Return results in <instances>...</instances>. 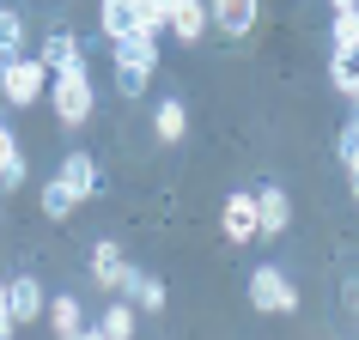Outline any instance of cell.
<instances>
[{"instance_id":"d6986e66","label":"cell","mask_w":359,"mask_h":340,"mask_svg":"<svg viewBox=\"0 0 359 340\" xmlns=\"http://www.w3.org/2000/svg\"><path fill=\"white\" fill-rule=\"evenodd\" d=\"M335 152H341V170H347V189H353V201H359V115L347 122V128H341Z\"/></svg>"},{"instance_id":"52a82bcc","label":"cell","mask_w":359,"mask_h":340,"mask_svg":"<svg viewBox=\"0 0 359 340\" xmlns=\"http://www.w3.org/2000/svg\"><path fill=\"white\" fill-rule=\"evenodd\" d=\"M256 13H262V0H208L213 31H226V37H250L256 31Z\"/></svg>"},{"instance_id":"8fae6325","label":"cell","mask_w":359,"mask_h":340,"mask_svg":"<svg viewBox=\"0 0 359 340\" xmlns=\"http://www.w3.org/2000/svg\"><path fill=\"white\" fill-rule=\"evenodd\" d=\"M61 183H74V194L79 201H92L97 189H104V176H97V164H92V152H67L61 158V170H55Z\"/></svg>"},{"instance_id":"3957f363","label":"cell","mask_w":359,"mask_h":340,"mask_svg":"<svg viewBox=\"0 0 359 340\" xmlns=\"http://www.w3.org/2000/svg\"><path fill=\"white\" fill-rule=\"evenodd\" d=\"M250 304H256L262 316H292V310H299V285L286 280L274 262H262V267H250Z\"/></svg>"},{"instance_id":"9c48e42d","label":"cell","mask_w":359,"mask_h":340,"mask_svg":"<svg viewBox=\"0 0 359 340\" xmlns=\"http://www.w3.org/2000/svg\"><path fill=\"white\" fill-rule=\"evenodd\" d=\"M122 280H128V255H122V243H92V285H104V292H122Z\"/></svg>"},{"instance_id":"44dd1931","label":"cell","mask_w":359,"mask_h":340,"mask_svg":"<svg viewBox=\"0 0 359 340\" xmlns=\"http://www.w3.org/2000/svg\"><path fill=\"white\" fill-rule=\"evenodd\" d=\"M74 207H79L74 183H61V176H49V183H43V213H49V219H67Z\"/></svg>"},{"instance_id":"e0dca14e","label":"cell","mask_w":359,"mask_h":340,"mask_svg":"<svg viewBox=\"0 0 359 340\" xmlns=\"http://www.w3.org/2000/svg\"><path fill=\"white\" fill-rule=\"evenodd\" d=\"M25 183V152H19V134L0 128V189H19Z\"/></svg>"},{"instance_id":"ba28073f","label":"cell","mask_w":359,"mask_h":340,"mask_svg":"<svg viewBox=\"0 0 359 340\" xmlns=\"http://www.w3.org/2000/svg\"><path fill=\"white\" fill-rule=\"evenodd\" d=\"M256 219H262V237H280V231L292 225V201H286L280 183H262V189H256Z\"/></svg>"},{"instance_id":"6da1fadb","label":"cell","mask_w":359,"mask_h":340,"mask_svg":"<svg viewBox=\"0 0 359 340\" xmlns=\"http://www.w3.org/2000/svg\"><path fill=\"white\" fill-rule=\"evenodd\" d=\"M49 104H55V115L67 122V128H86L97 110V85L92 73H86V61L79 67H61V73H49Z\"/></svg>"},{"instance_id":"277c9868","label":"cell","mask_w":359,"mask_h":340,"mask_svg":"<svg viewBox=\"0 0 359 340\" xmlns=\"http://www.w3.org/2000/svg\"><path fill=\"white\" fill-rule=\"evenodd\" d=\"M0 92H6V104H37L43 92H49V67H43V55H19V61H0Z\"/></svg>"},{"instance_id":"603a6c76","label":"cell","mask_w":359,"mask_h":340,"mask_svg":"<svg viewBox=\"0 0 359 340\" xmlns=\"http://www.w3.org/2000/svg\"><path fill=\"white\" fill-rule=\"evenodd\" d=\"M347 43H359V6H341L329 24V49H347Z\"/></svg>"},{"instance_id":"9a60e30c","label":"cell","mask_w":359,"mask_h":340,"mask_svg":"<svg viewBox=\"0 0 359 340\" xmlns=\"http://www.w3.org/2000/svg\"><path fill=\"white\" fill-rule=\"evenodd\" d=\"M329 79H335V92L359 97V43H347V49H329Z\"/></svg>"},{"instance_id":"4316f807","label":"cell","mask_w":359,"mask_h":340,"mask_svg":"<svg viewBox=\"0 0 359 340\" xmlns=\"http://www.w3.org/2000/svg\"><path fill=\"white\" fill-rule=\"evenodd\" d=\"M329 6H335V13H341V6H359V0H329Z\"/></svg>"},{"instance_id":"7402d4cb","label":"cell","mask_w":359,"mask_h":340,"mask_svg":"<svg viewBox=\"0 0 359 340\" xmlns=\"http://www.w3.org/2000/svg\"><path fill=\"white\" fill-rule=\"evenodd\" d=\"M97 328H104V334H110V340H134V304H110Z\"/></svg>"},{"instance_id":"30bf717a","label":"cell","mask_w":359,"mask_h":340,"mask_svg":"<svg viewBox=\"0 0 359 340\" xmlns=\"http://www.w3.org/2000/svg\"><path fill=\"white\" fill-rule=\"evenodd\" d=\"M165 31H177V37L183 43H201L213 31V19H208V0H177V6H170V24Z\"/></svg>"},{"instance_id":"5b68a950","label":"cell","mask_w":359,"mask_h":340,"mask_svg":"<svg viewBox=\"0 0 359 340\" xmlns=\"http://www.w3.org/2000/svg\"><path fill=\"white\" fill-rule=\"evenodd\" d=\"M97 24H104V37L122 43V37H158L147 19V0H97Z\"/></svg>"},{"instance_id":"7a4b0ae2","label":"cell","mask_w":359,"mask_h":340,"mask_svg":"<svg viewBox=\"0 0 359 340\" xmlns=\"http://www.w3.org/2000/svg\"><path fill=\"white\" fill-rule=\"evenodd\" d=\"M110 49H116V85H122V97H140L152 85V73H158V37H122Z\"/></svg>"},{"instance_id":"2e32d148","label":"cell","mask_w":359,"mask_h":340,"mask_svg":"<svg viewBox=\"0 0 359 340\" xmlns=\"http://www.w3.org/2000/svg\"><path fill=\"white\" fill-rule=\"evenodd\" d=\"M79 43H74V31H49V43H43V67L49 73H61V67H79Z\"/></svg>"},{"instance_id":"484cf974","label":"cell","mask_w":359,"mask_h":340,"mask_svg":"<svg viewBox=\"0 0 359 340\" xmlns=\"http://www.w3.org/2000/svg\"><path fill=\"white\" fill-rule=\"evenodd\" d=\"M74 340H110V334H104V328H79Z\"/></svg>"},{"instance_id":"4fadbf2b","label":"cell","mask_w":359,"mask_h":340,"mask_svg":"<svg viewBox=\"0 0 359 340\" xmlns=\"http://www.w3.org/2000/svg\"><path fill=\"white\" fill-rule=\"evenodd\" d=\"M122 292H128V298L140 304L147 316H158V310H165V280H158V274H140V267H128V280H122Z\"/></svg>"},{"instance_id":"d4e9b609","label":"cell","mask_w":359,"mask_h":340,"mask_svg":"<svg viewBox=\"0 0 359 340\" xmlns=\"http://www.w3.org/2000/svg\"><path fill=\"white\" fill-rule=\"evenodd\" d=\"M170 6H177V0H147V19H152V31H165V24H170Z\"/></svg>"},{"instance_id":"7c38bea8","label":"cell","mask_w":359,"mask_h":340,"mask_svg":"<svg viewBox=\"0 0 359 340\" xmlns=\"http://www.w3.org/2000/svg\"><path fill=\"white\" fill-rule=\"evenodd\" d=\"M6 292H13V322H37V310H49V304H43L37 274H13V280H6Z\"/></svg>"},{"instance_id":"ac0fdd59","label":"cell","mask_w":359,"mask_h":340,"mask_svg":"<svg viewBox=\"0 0 359 340\" xmlns=\"http://www.w3.org/2000/svg\"><path fill=\"white\" fill-rule=\"evenodd\" d=\"M49 328H55V340H74L79 328H86V322H79V298H67V292L49 298Z\"/></svg>"},{"instance_id":"cb8c5ba5","label":"cell","mask_w":359,"mask_h":340,"mask_svg":"<svg viewBox=\"0 0 359 340\" xmlns=\"http://www.w3.org/2000/svg\"><path fill=\"white\" fill-rule=\"evenodd\" d=\"M13 328H19V322H13V292L0 280V340H13Z\"/></svg>"},{"instance_id":"8992f818","label":"cell","mask_w":359,"mask_h":340,"mask_svg":"<svg viewBox=\"0 0 359 340\" xmlns=\"http://www.w3.org/2000/svg\"><path fill=\"white\" fill-rule=\"evenodd\" d=\"M226 237L231 243H256L262 237V219H256V189H238V194H226Z\"/></svg>"},{"instance_id":"5bb4252c","label":"cell","mask_w":359,"mask_h":340,"mask_svg":"<svg viewBox=\"0 0 359 340\" xmlns=\"http://www.w3.org/2000/svg\"><path fill=\"white\" fill-rule=\"evenodd\" d=\"M152 134H158L165 146H177V140L189 134V110H183V97H165V104L152 110Z\"/></svg>"},{"instance_id":"ffe728a7","label":"cell","mask_w":359,"mask_h":340,"mask_svg":"<svg viewBox=\"0 0 359 340\" xmlns=\"http://www.w3.org/2000/svg\"><path fill=\"white\" fill-rule=\"evenodd\" d=\"M25 55V19L13 6H0V61H19Z\"/></svg>"}]
</instances>
